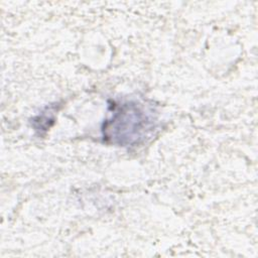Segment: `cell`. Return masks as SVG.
<instances>
[{"instance_id":"obj_1","label":"cell","mask_w":258,"mask_h":258,"mask_svg":"<svg viewBox=\"0 0 258 258\" xmlns=\"http://www.w3.org/2000/svg\"><path fill=\"white\" fill-rule=\"evenodd\" d=\"M156 117L149 106L127 101L113 106L111 117L104 122L105 141L119 146H130L143 141L154 130Z\"/></svg>"}]
</instances>
